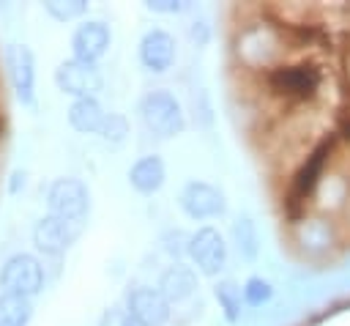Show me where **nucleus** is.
<instances>
[{
  "mask_svg": "<svg viewBox=\"0 0 350 326\" xmlns=\"http://www.w3.org/2000/svg\"><path fill=\"white\" fill-rule=\"evenodd\" d=\"M139 115H142L145 129L159 140H170L180 134L186 126L183 110L170 90H150L139 104Z\"/></svg>",
  "mask_w": 350,
  "mask_h": 326,
  "instance_id": "obj_1",
  "label": "nucleus"
},
{
  "mask_svg": "<svg viewBox=\"0 0 350 326\" xmlns=\"http://www.w3.org/2000/svg\"><path fill=\"white\" fill-rule=\"evenodd\" d=\"M46 205H49L52 216H60V219H66L71 225H79L85 219V214H88V205H90L88 186L79 178H57L49 186Z\"/></svg>",
  "mask_w": 350,
  "mask_h": 326,
  "instance_id": "obj_2",
  "label": "nucleus"
},
{
  "mask_svg": "<svg viewBox=\"0 0 350 326\" xmlns=\"http://www.w3.org/2000/svg\"><path fill=\"white\" fill-rule=\"evenodd\" d=\"M0 288L3 293H14V296H36L44 288V268L33 255H14L5 260V266L0 268Z\"/></svg>",
  "mask_w": 350,
  "mask_h": 326,
  "instance_id": "obj_3",
  "label": "nucleus"
},
{
  "mask_svg": "<svg viewBox=\"0 0 350 326\" xmlns=\"http://www.w3.org/2000/svg\"><path fill=\"white\" fill-rule=\"evenodd\" d=\"M186 249H189L197 271L205 274V277H216L227 263V244H224V238L216 227H200L189 238Z\"/></svg>",
  "mask_w": 350,
  "mask_h": 326,
  "instance_id": "obj_4",
  "label": "nucleus"
},
{
  "mask_svg": "<svg viewBox=\"0 0 350 326\" xmlns=\"http://www.w3.org/2000/svg\"><path fill=\"white\" fill-rule=\"evenodd\" d=\"M55 82L63 93H71L77 99H88L101 90L104 77L96 68V63H82V60H63L55 71Z\"/></svg>",
  "mask_w": 350,
  "mask_h": 326,
  "instance_id": "obj_5",
  "label": "nucleus"
},
{
  "mask_svg": "<svg viewBox=\"0 0 350 326\" xmlns=\"http://www.w3.org/2000/svg\"><path fill=\"white\" fill-rule=\"evenodd\" d=\"M126 312L137 326H164L170 318V301L156 288L139 285L126 296Z\"/></svg>",
  "mask_w": 350,
  "mask_h": 326,
  "instance_id": "obj_6",
  "label": "nucleus"
},
{
  "mask_svg": "<svg viewBox=\"0 0 350 326\" xmlns=\"http://www.w3.org/2000/svg\"><path fill=\"white\" fill-rule=\"evenodd\" d=\"M180 208L191 219H213V216L224 214L227 203H224V195L216 186H211L205 181H191L180 192Z\"/></svg>",
  "mask_w": 350,
  "mask_h": 326,
  "instance_id": "obj_7",
  "label": "nucleus"
},
{
  "mask_svg": "<svg viewBox=\"0 0 350 326\" xmlns=\"http://www.w3.org/2000/svg\"><path fill=\"white\" fill-rule=\"evenodd\" d=\"M109 41H112V33H109V25H107V22H101V19L82 22V25L74 30V38H71L74 60L96 63L98 58H104Z\"/></svg>",
  "mask_w": 350,
  "mask_h": 326,
  "instance_id": "obj_8",
  "label": "nucleus"
},
{
  "mask_svg": "<svg viewBox=\"0 0 350 326\" xmlns=\"http://www.w3.org/2000/svg\"><path fill=\"white\" fill-rule=\"evenodd\" d=\"M77 233H79V225H71V222H66V219L49 214V216H44V219L36 225L33 241H36V247H38L44 255H63V252L74 244Z\"/></svg>",
  "mask_w": 350,
  "mask_h": 326,
  "instance_id": "obj_9",
  "label": "nucleus"
},
{
  "mask_svg": "<svg viewBox=\"0 0 350 326\" xmlns=\"http://www.w3.org/2000/svg\"><path fill=\"white\" fill-rule=\"evenodd\" d=\"M139 60L148 71L164 74L175 63V38L161 27L148 30L139 41Z\"/></svg>",
  "mask_w": 350,
  "mask_h": 326,
  "instance_id": "obj_10",
  "label": "nucleus"
},
{
  "mask_svg": "<svg viewBox=\"0 0 350 326\" xmlns=\"http://www.w3.org/2000/svg\"><path fill=\"white\" fill-rule=\"evenodd\" d=\"M8 71L14 90L22 104H33V88H36V68H33V52L25 44L8 47Z\"/></svg>",
  "mask_w": 350,
  "mask_h": 326,
  "instance_id": "obj_11",
  "label": "nucleus"
},
{
  "mask_svg": "<svg viewBox=\"0 0 350 326\" xmlns=\"http://www.w3.org/2000/svg\"><path fill=\"white\" fill-rule=\"evenodd\" d=\"M317 82H320V74L312 66H287L271 74L273 90L287 93V96H309L317 88Z\"/></svg>",
  "mask_w": 350,
  "mask_h": 326,
  "instance_id": "obj_12",
  "label": "nucleus"
},
{
  "mask_svg": "<svg viewBox=\"0 0 350 326\" xmlns=\"http://www.w3.org/2000/svg\"><path fill=\"white\" fill-rule=\"evenodd\" d=\"M194 288H197V274L189 266H180V263L170 266L159 279V293L167 301H183L194 293Z\"/></svg>",
  "mask_w": 350,
  "mask_h": 326,
  "instance_id": "obj_13",
  "label": "nucleus"
},
{
  "mask_svg": "<svg viewBox=\"0 0 350 326\" xmlns=\"http://www.w3.org/2000/svg\"><path fill=\"white\" fill-rule=\"evenodd\" d=\"M129 181L142 195L159 192L161 184H164V162L159 156H142V159H137L131 164V170H129Z\"/></svg>",
  "mask_w": 350,
  "mask_h": 326,
  "instance_id": "obj_14",
  "label": "nucleus"
},
{
  "mask_svg": "<svg viewBox=\"0 0 350 326\" xmlns=\"http://www.w3.org/2000/svg\"><path fill=\"white\" fill-rule=\"evenodd\" d=\"M104 121H107V112H104V107H101L93 96L77 99V101L71 104V110H68V123H71L77 131H82V134L101 131Z\"/></svg>",
  "mask_w": 350,
  "mask_h": 326,
  "instance_id": "obj_15",
  "label": "nucleus"
},
{
  "mask_svg": "<svg viewBox=\"0 0 350 326\" xmlns=\"http://www.w3.org/2000/svg\"><path fill=\"white\" fill-rule=\"evenodd\" d=\"M30 315H33L30 299L0 293V326H27Z\"/></svg>",
  "mask_w": 350,
  "mask_h": 326,
  "instance_id": "obj_16",
  "label": "nucleus"
},
{
  "mask_svg": "<svg viewBox=\"0 0 350 326\" xmlns=\"http://www.w3.org/2000/svg\"><path fill=\"white\" fill-rule=\"evenodd\" d=\"M325 156H328V142H323V145H317V148L312 151V156L306 159V164H304V167L298 170V175H295V195H306V192L314 189V184H317V178H320V173H323Z\"/></svg>",
  "mask_w": 350,
  "mask_h": 326,
  "instance_id": "obj_17",
  "label": "nucleus"
},
{
  "mask_svg": "<svg viewBox=\"0 0 350 326\" xmlns=\"http://www.w3.org/2000/svg\"><path fill=\"white\" fill-rule=\"evenodd\" d=\"M232 241H235V249H238V255L243 260H254L257 258V249H260V244H257V227H254V222L249 216H241L232 225Z\"/></svg>",
  "mask_w": 350,
  "mask_h": 326,
  "instance_id": "obj_18",
  "label": "nucleus"
},
{
  "mask_svg": "<svg viewBox=\"0 0 350 326\" xmlns=\"http://www.w3.org/2000/svg\"><path fill=\"white\" fill-rule=\"evenodd\" d=\"M216 299L224 310V318L230 323H235L241 318V288L235 282H219L216 285Z\"/></svg>",
  "mask_w": 350,
  "mask_h": 326,
  "instance_id": "obj_19",
  "label": "nucleus"
},
{
  "mask_svg": "<svg viewBox=\"0 0 350 326\" xmlns=\"http://www.w3.org/2000/svg\"><path fill=\"white\" fill-rule=\"evenodd\" d=\"M271 296H273V288H271V282L262 279V277H252V279L243 285V299H246V304H252V307L265 304Z\"/></svg>",
  "mask_w": 350,
  "mask_h": 326,
  "instance_id": "obj_20",
  "label": "nucleus"
},
{
  "mask_svg": "<svg viewBox=\"0 0 350 326\" xmlns=\"http://www.w3.org/2000/svg\"><path fill=\"white\" fill-rule=\"evenodd\" d=\"M55 19H60V22H66V19H74V16H82L85 11H88V3H82V0H71V3H60V0H52V3H46L44 5Z\"/></svg>",
  "mask_w": 350,
  "mask_h": 326,
  "instance_id": "obj_21",
  "label": "nucleus"
},
{
  "mask_svg": "<svg viewBox=\"0 0 350 326\" xmlns=\"http://www.w3.org/2000/svg\"><path fill=\"white\" fill-rule=\"evenodd\" d=\"M107 142H123L126 140V134H129V123H126V118L123 115H107V121H104V126H101V131H98Z\"/></svg>",
  "mask_w": 350,
  "mask_h": 326,
  "instance_id": "obj_22",
  "label": "nucleus"
},
{
  "mask_svg": "<svg viewBox=\"0 0 350 326\" xmlns=\"http://www.w3.org/2000/svg\"><path fill=\"white\" fill-rule=\"evenodd\" d=\"M101 326H137V323L131 321V315L126 310H109L104 315V323Z\"/></svg>",
  "mask_w": 350,
  "mask_h": 326,
  "instance_id": "obj_23",
  "label": "nucleus"
},
{
  "mask_svg": "<svg viewBox=\"0 0 350 326\" xmlns=\"http://www.w3.org/2000/svg\"><path fill=\"white\" fill-rule=\"evenodd\" d=\"M150 11L156 14H180L189 8V3H172V0H159V3H148Z\"/></svg>",
  "mask_w": 350,
  "mask_h": 326,
  "instance_id": "obj_24",
  "label": "nucleus"
}]
</instances>
